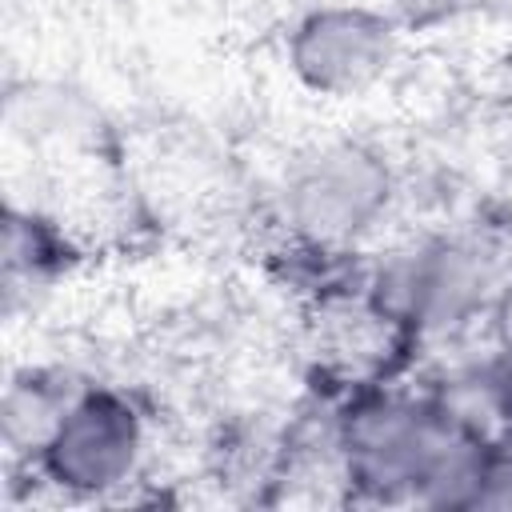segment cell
Segmentation results:
<instances>
[{
    "instance_id": "1",
    "label": "cell",
    "mask_w": 512,
    "mask_h": 512,
    "mask_svg": "<svg viewBox=\"0 0 512 512\" xmlns=\"http://www.w3.org/2000/svg\"><path fill=\"white\" fill-rule=\"evenodd\" d=\"M344 456L348 476L376 496L464 508L488 452L480 436L444 408L372 400L348 416Z\"/></svg>"
},
{
    "instance_id": "2",
    "label": "cell",
    "mask_w": 512,
    "mask_h": 512,
    "mask_svg": "<svg viewBox=\"0 0 512 512\" xmlns=\"http://www.w3.org/2000/svg\"><path fill=\"white\" fill-rule=\"evenodd\" d=\"M392 200V168L360 140H332L308 152L284 188L292 228L324 248H340L376 228Z\"/></svg>"
},
{
    "instance_id": "3",
    "label": "cell",
    "mask_w": 512,
    "mask_h": 512,
    "mask_svg": "<svg viewBox=\"0 0 512 512\" xmlns=\"http://www.w3.org/2000/svg\"><path fill=\"white\" fill-rule=\"evenodd\" d=\"M144 456L140 412L108 388L76 392L60 424L44 440L36 464L48 484L68 496H108L128 484Z\"/></svg>"
},
{
    "instance_id": "4",
    "label": "cell",
    "mask_w": 512,
    "mask_h": 512,
    "mask_svg": "<svg viewBox=\"0 0 512 512\" xmlns=\"http://www.w3.org/2000/svg\"><path fill=\"white\" fill-rule=\"evenodd\" d=\"M400 56V20L364 4H324L288 36L292 76L316 96H360Z\"/></svg>"
},
{
    "instance_id": "5",
    "label": "cell",
    "mask_w": 512,
    "mask_h": 512,
    "mask_svg": "<svg viewBox=\"0 0 512 512\" xmlns=\"http://www.w3.org/2000/svg\"><path fill=\"white\" fill-rule=\"evenodd\" d=\"M72 396H52V388L48 384H32V376L12 384L8 396H4V440H8V448L40 456L44 440L60 424L64 408L72 404Z\"/></svg>"
},
{
    "instance_id": "6",
    "label": "cell",
    "mask_w": 512,
    "mask_h": 512,
    "mask_svg": "<svg viewBox=\"0 0 512 512\" xmlns=\"http://www.w3.org/2000/svg\"><path fill=\"white\" fill-rule=\"evenodd\" d=\"M464 508H512V456H484Z\"/></svg>"
},
{
    "instance_id": "7",
    "label": "cell",
    "mask_w": 512,
    "mask_h": 512,
    "mask_svg": "<svg viewBox=\"0 0 512 512\" xmlns=\"http://www.w3.org/2000/svg\"><path fill=\"white\" fill-rule=\"evenodd\" d=\"M480 0H396V20L412 24V28H432L444 20L464 16L468 8H476Z\"/></svg>"
}]
</instances>
